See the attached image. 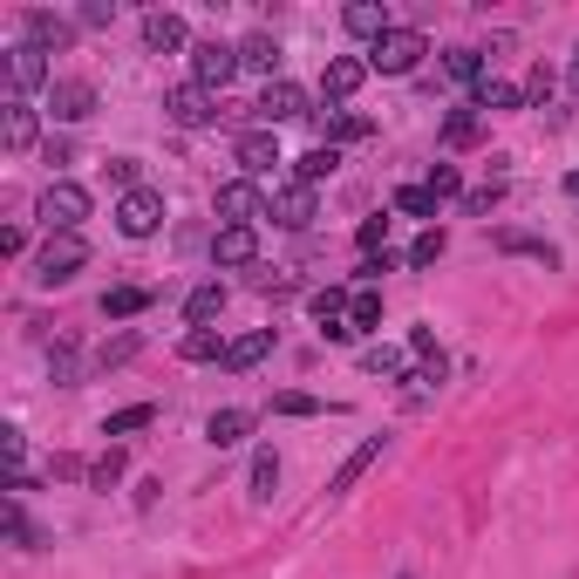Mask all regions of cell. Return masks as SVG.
<instances>
[{
  "mask_svg": "<svg viewBox=\"0 0 579 579\" xmlns=\"http://www.w3.org/2000/svg\"><path fill=\"white\" fill-rule=\"evenodd\" d=\"M253 110L266 116V130H273V123H300V116H314V96L280 75V83H266V89H260V103H253Z\"/></svg>",
  "mask_w": 579,
  "mask_h": 579,
  "instance_id": "8",
  "label": "cell"
},
{
  "mask_svg": "<svg viewBox=\"0 0 579 579\" xmlns=\"http://www.w3.org/2000/svg\"><path fill=\"white\" fill-rule=\"evenodd\" d=\"M443 75H450V83H484V48H450V55H443Z\"/></svg>",
  "mask_w": 579,
  "mask_h": 579,
  "instance_id": "31",
  "label": "cell"
},
{
  "mask_svg": "<svg viewBox=\"0 0 579 579\" xmlns=\"http://www.w3.org/2000/svg\"><path fill=\"white\" fill-rule=\"evenodd\" d=\"M150 423H158V402H130V410L103 416V437H137V430H150Z\"/></svg>",
  "mask_w": 579,
  "mask_h": 579,
  "instance_id": "29",
  "label": "cell"
},
{
  "mask_svg": "<svg viewBox=\"0 0 579 579\" xmlns=\"http://www.w3.org/2000/svg\"><path fill=\"white\" fill-rule=\"evenodd\" d=\"M423 55H430V41H423V28H389L382 41L368 48V75H410Z\"/></svg>",
  "mask_w": 579,
  "mask_h": 579,
  "instance_id": "2",
  "label": "cell"
},
{
  "mask_svg": "<svg viewBox=\"0 0 579 579\" xmlns=\"http://www.w3.org/2000/svg\"><path fill=\"white\" fill-rule=\"evenodd\" d=\"M341 28H348V35H362V41L375 48V41H382V35L395 28V21H389V8H382V0H355V8L341 14Z\"/></svg>",
  "mask_w": 579,
  "mask_h": 579,
  "instance_id": "19",
  "label": "cell"
},
{
  "mask_svg": "<svg viewBox=\"0 0 579 579\" xmlns=\"http://www.w3.org/2000/svg\"><path fill=\"white\" fill-rule=\"evenodd\" d=\"M8 89H14V96L55 89V68H48V48H35V41H14V48H8Z\"/></svg>",
  "mask_w": 579,
  "mask_h": 579,
  "instance_id": "6",
  "label": "cell"
},
{
  "mask_svg": "<svg viewBox=\"0 0 579 579\" xmlns=\"http://www.w3.org/2000/svg\"><path fill=\"white\" fill-rule=\"evenodd\" d=\"M48 470H55V477H83V484H89V464H83V457H55Z\"/></svg>",
  "mask_w": 579,
  "mask_h": 579,
  "instance_id": "53",
  "label": "cell"
},
{
  "mask_svg": "<svg viewBox=\"0 0 579 579\" xmlns=\"http://www.w3.org/2000/svg\"><path fill=\"white\" fill-rule=\"evenodd\" d=\"M470 103H477V116H484V110H491V116H505V110H525V89H512V83H491V75H484Z\"/></svg>",
  "mask_w": 579,
  "mask_h": 579,
  "instance_id": "26",
  "label": "cell"
},
{
  "mask_svg": "<svg viewBox=\"0 0 579 579\" xmlns=\"http://www.w3.org/2000/svg\"><path fill=\"white\" fill-rule=\"evenodd\" d=\"M498 253H512V260H539V266H559V246H545L532 232H491Z\"/></svg>",
  "mask_w": 579,
  "mask_h": 579,
  "instance_id": "22",
  "label": "cell"
},
{
  "mask_svg": "<svg viewBox=\"0 0 579 579\" xmlns=\"http://www.w3.org/2000/svg\"><path fill=\"white\" fill-rule=\"evenodd\" d=\"M143 48H150V55H178V48H198L191 41V28H185V21L178 14H143Z\"/></svg>",
  "mask_w": 579,
  "mask_h": 579,
  "instance_id": "17",
  "label": "cell"
},
{
  "mask_svg": "<svg viewBox=\"0 0 579 579\" xmlns=\"http://www.w3.org/2000/svg\"><path fill=\"white\" fill-rule=\"evenodd\" d=\"M430 191H437V205H443V198H464V178H457V164H437V171H430Z\"/></svg>",
  "mask_w": 579,
  "mask_h": 579,
  "instance_id": "47",
  "label": "cell"
},
{
  "mask_svg": "<svg viewBox=\"0 0 579 579\" xmlns=\"http://www.w3.org/2000/svg\"><path fill=\"white\" fill-rule=\"evenodd\" d=\"M443 253H450V232H443V225H423L416 246H410V266H437Z\"/></svg>",
  "mask_w": 579,
  "mask_h": 579,
  "instance_id": "39",
  "label": "cell"
},
{
  "mask_svg": "<svg viewBox=\"0 0 579 579\" xmlns=\"http://www.w3.org/2000/svg\"><path fill=\"white\" fill-rule=\"evenodd\" d=\"M382 273H395V253H375V260H362V266H355V287H375Z\"/></svg>",
  "mask_w": 579,
  "mask_h": 579,
  "instance_id": "49",
  "label": "cell"
},
{
  "mask_svg": "<svg viewBox=\"0 0 579 579\" xmlns=\"http://www.w3.org/2000/svg\"><path fill=\"white\" fill-rule=\"evenodd\" d=\"M552 89H559V75H552L545 62H539L532 75H525V103H532V110H545V103H552Z\"/></svg>",
  "mask_w": 579,
  "mask_h": 579,
  "instance_id": "44",
  "label": "cell"
},
{
  "mask_svg": "<svg viewBox=\"0 0 579 579\" xmlns=\"http://www.w3.org/2000/svg\"><path fill=\"white\" fill-rule=\"evenodd\" d=\"M110 21H116V0H89L83 8V28H110Z\"/></svg>",
  "mask_w": 579,
  "mask_h": 579,
  "instance_id": "51",
  "label": "cell"
},
{
  "mask_svg": "<svg viewBox=\"0 0 579 579\" xmlns=\"http://www.w3.org/2000/svg\"><path fill=\"white\" fill-rule=\"evenodd\" d=\"M218 314H225V287H218V280H205V287L185 293V320H191V327H212Z\"/></svg>",
  "mask_w": 579,
  "mask_h": 579,
  "instance_id": "25",
  "label": "cell"
},
{
  "mask_svg": "<svg viewBox=\"0 0 579 579\" xmlns=\"http://www.w3.org/2000/svg\"><path fill=\"white\" fill-rule=\"evenodd\" d=\"M410 355H443V348H437V335H430V327H410Z\"/></svg>",
  "mask_w": 579,
  "mask_h": 579,
  "instance_id": "52",
  "label": "cell"
},
{
  "mask_svg": "<svg viewBox=\"0 0 579 579\" xmlns=\"http://www.w3.org/2000/svg\"><path fill=\"white\" fill-rule=\"evenodd\" d=\"M348 327H355V335L382 327V287H355V300H348Z\"/></svg>",
  "mask_w": 579,
  "mask_h": 579,
  "instance_id": "30",
  "label": "cell"
},
{
  "mask_svg": "<svg viewBox=\"0 0 579 579\" xmlns=\"http://www.w3.org/2000/svg\"><path fill=\"white\" fill-rule=\"evenodd\" d=\"M232 158H239V171H246L253 185L266 178L273 164H287V158H280V137H273V130H246V137L232 143Z\"/></svg>",
  "mask_w": 579,
  "mask_h": 579,
  "instance_id": "14",
  "label": "cell"
},
{
  "mask_svg": "<svg viewBox=\"0 0 579 579\" xmlns=\"http://www.w3.org/2000/svg\"><path fill=\"white\" fill-rule=\"evenodd\" d=\"M362 368L382 375V382H395V375L410 382V362H402V348H362Z\"/></svg>",
  "mask_w": 579,
  "mask_h": 579,
  "instance_id": "38",
  "label": "cell"
},
{
  "mask_svg": "<svg viewBox=\"0 0 579 579\" xmlns=\"http://www.w3.org/2000/svg\"><path fill=\"white\" fill-rule=\"evenodd\" d=\"M150 287H110L103 293V320H137V314H150Z\"/></svg>",
  "mask_w": 579,
  "mask_h": 579,
  "instance_id": "23",
  "label": "cell"
},
{
  "mask_svg": "<svg viewBox=\"0 0 579 579\" xmlns=\"http://www.w3.org/2000/svg\"><path fill=\"white\" fill-rule=\"evenodd\" d=\"M96 110V89L83 83V75H55V89H48V116L55 123H83Z\"/></svg>",
  "mask_w": 579,
  "mask_h": 579,
  "instance_id": "13",
  "label": "cell"
},
{
  "mask_svg": "<svg viewBox=\"0 0 579 579\" xmlns=\"http://www.w3.org/2000/svg\"><path fill=\"white\" fill-rule=\"evenodd\" d=\"M164 116L178 123V130H205V123L218 116V96H212V89H198V83H178V89L164 96Z\"/></svg>",
  "mask_w": 579,
  "mask_h": 579,
  "instance_id": "9",
  "label": "cell"
},
{
  "mask_svg": "<svg viewBox=\"0 0 579 579\" xmlns=\"http://www.w3.org/2000/svg\"><path fill=\"white\" fill-rule=\"evenodd\" d=\"M35 137H41L35 103H28V96H8V110H0V143H8L14 158H21V150H35Z\"/></svg>",
  "mask_w": 579,
  "mask_h": 579,
  "instance_id": "12",
  "label": "cell"
},
{
  "mask_svg": "<svg viewBox=\"0 0 579 579\" xmlns=\"http://www.w3.org/2000/svg\"><path fill=\"white\" fill-rule=\"evenodd\" d=\"M232 75H239V48H232V41H198V48H191V83H198V89L218 96Z\"/></svg>",
  "mask_w": 579,
  "mask_h": 579,
  "instance_id": "7",
  "label": "cell"
},
{
  "mask_svg": "<svg viewBox=\"0 0 579 579\" xmlns=\"http://www.w3.org/2000/svg\"><path fill=\"white\" fill-rule=\"evenodd\" d=\"M253 423H260L253 410H212V416H205V443H212V450H239L246 437H253Z\"/></svg>",
  "mask_w": 579,
  "mask_h": 579,
  "instance_id": "18",
  "label": "cell"
},
{
  "mask_svg": "<svg viewBox=\"0 0 579 579\" xmlns=\"http://www.w3.org/2000/svg\"><path fill=\"white\" fill-rule=\"evenodd\" d=\"M110 185L130 198V191H143V164L137 158H110Z\"/></svg>",
  "mask_w": 579,
  "mask_h": 579,
  "instance_id": "45",
  "label": "cell"
},
{
  "mask_svg": "<svg viewBox=\"0 0 579 579\" xmlns=\"http://www.w3.org/2000/svg\"><path fill=\"white\" fill-rule=\"evenodd\" d=\"M116 232L123 239H158L164 232V191H130V198H116Z\"/></svg>",
  "mask_w": 579,
  "mask_h": 579,
  "instance_id": "5",
  "label": "cell"
},
{
  "mask_svg": "<svg viewBox=\"0 0 579 579\" xmlns=\"http://www.w3.org/2000/svg\"><path fill=\"white\" fill-rule=\"evenodd\" d=\"M395 212H402V218H430V225H437V191H430V185H402V191H395Z\"/></svg>",
  "mask_w": 579,
  "mask_h": 579,
  "instance_id": "37",
  "label": "cell"
},
{
  "mask_svg": "<svg viewBox=\"0 0 579 579\" xmlns=\"http://www.w3.org/2000/svg\"><path fill=\"white\" fill-rule=\"evenodd\" d=\"M239 68H260V75L280 83V41H273V35H246L239 41Z\"/></svg>",
  "mask_w": 579,
  "mask_h": 579,
  "instance_id": "24",
  "label": "cell"
},
{
  "mask_svg": "<svg viewBox=\"0 0 579 579\" xmlns=\"http://www.w3.org/2000/svg\"><path fill=\"white\" fill-rule=\"evenodd\" d=\"M83 266H89L83 232H48V239H41V253H35V287H68Z\"/></svg>",
  "mask_w": 579,
  "mask_h": 579,
  "instance_id": "1",
  "label": "cell"
},
{
  "mask_svg": "<svg viewBox=\"0 0 579 579\" xmlns=\"http://www.w3.org/2000/svg\"><path fill=\"white\" fill-rule=\"evenodd\" d=\"M368 130H375L368 116H355V110H335V116L320 123V143H335V150H341V143H362Z\"/></svg>",
  "mask_w": 579,
  "mask_h": 579,
  "instance_id": "27",
  "label": "cell"
},
{
  "mask_svg": "<svg viewBox=\"0 0 579 579\" xmlns=\"http://www.w3.org/2000/svg\"><path fill=\"white\" fill-rule=\"evenodd\" d=\"M355 239H362V253H368V260H375V253H389V246H382V239H389V212H382V218H362V232H355Z\"/></svg>",
  "mask_w": 579,
  "mask_h": 579,
  "instance_id": "46",
  "label": "cell"
},
{
  "mask_svg": "<svg viewBox=\"0 0 579 579\" xmlns=\"http://www.w3.org/2000/svg\"><path fill=\"white\" fill-rule=\"evenodd\" d=\"M21 28H28L35 48H68V35H75L68 21H62V14H48V8H28V14H21Z\"/></svg>",
  "mask_w": 579,
  "mask_h": 579,
  "instance_id": "21",
  "label": "cell"
},
{
  "mask_svg": "<svg viewBox=\"0 0 579 579\" xmlns=\"http://www.w3.org/2000/svg\"><path fill=\"white\" fill-rule=\"evenodd\" d=\"M314 212H320V198H314V185H280L273 191V225H287V232H307L314 225Z\"/></svg>",
  "mask_w": 579,
  "mask_h": 579,
  "instance_id": "11",
  "label": "cell"
},
{
  "mask_svg": "<svg viewBox=\"0 0 579 579\" xmlns=\"http://www.w3.org/2000/svg\"><path fill=\"white\" fill-rule=\"evenodd\" d=\"M335 164H341V150H335V143H314L307 158L293 164V178H300V185H320V178H335Z\"/></svg>",
  "mask_w": 579,
  "mask_h": 579,
  "instance_id": "32",
  "label": "cell"
},
{
  "mask_svg": "<svg viewBox=\"0 0 579 579\" xmlns=\"http://www.w3.org/2000/svg\"><path fill=\"white\" fill-rule=\"evenodd\" d=\"M35 212H41L48 232H75V225L89 218V191L75 185V178H55V185L41 191V205H35Z\"/></svg>",
  "mask_w": 579,
  "mask_h": 579,
  "instance_id": "3",
  "label": "cell"
},
{
  "mask_svg": "<svg viewBox=\"0 0 579 579\" xmlns=\"http://www.w3.org/2000/svg\"><path fill=\"white\" fill-rule=\"evenodd\" d=\"M260 260V232L253 225H218L212 232V266H253Z\"/></svg>",
  "mask_w": 579,
  "mask_h": 579,
  "instance_id": "15",
  "label": "cell"
},
{
  "mask_svg": "<svg viewBox=\"0 0 579 579\" xmlns=\"http://www.w3.org/2000/svg\"><path fill=\"white\" fill-rule=\"evenodd\" d=\"M225 348H232V341H218L212 327H191V335L178 341V355H185V362H225Z\"/></svg>",
  "mask_w": 579,
  "mask_h": 579,
  "instance_id": "34",
  "label": "cell"
},
{
  "mask_svg": "<svg viewBox=\"0 0 579 579\" xmlns=\"http://www.w3.org/2000/svg\"><path fill=\"white\" fill-rule=\"evenodd\" d=\"M382 457H389V437H368V443H355V450L341 457V470L327 477V498H348V491H355V484H362V477H368L375 464H382Z\"/></svg>",
  "mask_w": 579,
  "mask_h": 579,
  "instance_id": "10",
  "label": "cell"
},
{
  "mask_svg": "<svg viewBox=\"0 0 579 579\" xmlns=\"http://www.w3.org/2000/svg\"><path fill=\"white\" fill-rule=\"evenodd\" d=\"M566 198H579V171H572V178H566Z\"/></svg>",
  "mask_w": 579,
  "mask_h": 579,
  "instance_id": "54",
  "label": "cell"
},
{
  "mask_svg": "<svg viewBox=\"0 0 579 579\" xmlns=\"http://www.w3.org/2000/svg\"><path fill=\"white\" fill-rule=\"evenodd\" d=\"M123 470H130V457H123V450L110 443V450H103V457H96V464H89V491H116V484H123Z\"/></svg>",
  "mask_w": 579,
  "mask_h": 579,
  "instance_id": "35",
  "label": "cell"
},
{
  "mask_svg": "<svg viewBox=\"0 0 579 579\" xmlns=\"http://www.w3.org/2000/svg\"><path fill=\"white\" fill-rule=\"evenodd\" d=\"M212 212H218L225 225H260V218H273V198H266L253 178H232V185H218Z\"/></svg>",
  "mask_w": 579,
  "mask_h": 579,
  "instance_id": "4",
  "label": "cell"
},
{
  "mask_svg": "<svg viewBox=\"0 0 579 579\" xmlns=\"http://www.w3.org/2000/svg\"><path fill=\"white\" fill-rule=\"evenodd\" d=\"M48 368H55V389H75V348L55 341V355H48Z\"/></svg>",
  "mask_w": 579,
  "mask_h": 579,
  "instance_id": "48",
  "label": "cell"
},
{
  "mask_svg": "<svg viewBox=\"0 0 579 579\" xmlns=\"http://www.w3.org/2000/svg\"><path fill=\"white\" fill-rule=\"evenodd\" d=\"M273 491H280V457L260 450V457H253V498H260V505H273Z\"/></svg>",
  "mask_w": 579,
  "mask_h": 579,
  "instance_id": "40",
  "label": "cell"
},
{
  "mask_svg": "<svg viewBox=\"0 0 579 579\" xmlns=\"http://www.w3.org/2000/svg\"><path fill=\"white\" fill-rule=\"evenodd\" d=\"M395 579H416V572H395Z\"/></svg>",
  "mask_w": 579,
  "mask_h": 579,
  "instance_id": "56",
  "label": "cell"
},
{
  "mask_svg": "<svg viewBox=\"0 0 579 579\" xmlns=\"http://www.w3.org/2000/svg\"><path fill=\"white\" fill-rule=\"evenodd\" d=\"M348 300H355L348 287H320V293H307V307H314L320 327H335V320H348Z\"/></svg>",
  "mask_w": 579,
  "mask_h": 579,
  "instance_id": "36",
  "label": "cell"
},
{
  "mask_svg": "<svg viewBox=\"0 0 579 579\" xmlns=\"http://www.w3.org/2000/svg\"><path fill=\"white\" fill-rule=\"evenodd\" d=\"M266 355H273V327H253V335H239L232 348H225V368L246 375V368H260Z\"/></svg>",
  "mask_w": 579,
  "mask_h": 579,
  "instance_id": "20",
  "label": "cell"
},
{
  "mask_svg": "<svg viewBox=\"0 0 579 579\" xmlns=\"http://www.w3.org/2000/svg\"><path fill=\"white\" fill-rule=\"evenodd\" d=\"M8 539H14L21 552H41V545H48L35 525H28V512H21V498H8Z\"/></svg>",
  "mask_w": 579,
  "mask_h": 579,
  "instance_id": "41",
  "label": "cell"
},
{
  "mask_svg": "<svg viewBox=\"0 0 579 579\" xmlns=\"http://www.w3.org/2000/svg\"><path fill=\"white\" fill-rule=\"evenodd\" d=\"M362 83H368V55H335L320 68V96H327V103H348Z\"/></svg>",
  "mask_w": 579,
  "mask_h": 579,
  "instance_id": "16",
  "label": "cell"
},
{
  "mask_svg": "<svg viewBox=\"0 0 579 579\" xmlns=\"http://www.w3.org/2000/svg\"><path fill=\"white\" fill-rule=\"evenodd\" d=\"M498 205H505V178H491V185H477V191H464V212H470V218H491Z\"/></svg>",
  "mask_w": 579,
  "mask_h": 579,
  "instance_id": "42",
  "label": "cell"
},
{
  "mask_svg": "<svg viewBox=\"0 0 579 579\" xmlns=\"http://www.w3.org/2000/svg\"><path fill=\"white\" fill-rule=\"evenodd\" d=\"M572 83H579V62H572Z\"/></svg>",
  "mask_w": 579,
  "mask_h": 579,
  "instance_id": "55",
  "label": "cell"
},
{
  "mask_svg": "<svg viewBox=\"0 0 579 579\" xmlns=\"http://www.w3.org/2000/svg\"><path fill=\"white\" fill-rule=\"evenodd\" d=\"M137 335H116V341H103V348H96V368H123V362H137Z\"/></svg>",
  "mask_w": 579,
  "mask_h": 579,
  "instance_id": "43",
  "label": "cell"
},
{
  "mask_svg": "<svg viewBox=\"0 0 579 579\" xmlns=\"http://www.w3.org/2000/svg\"><path fill=\"white\" fill-rule=\"evenodd\" d=\"M341 402H320V395H307V389H280L273 395V416H335Z\"/></svg>",
  "mask_w": 579,
  "mask_h": 579,
  "instance_id": "28",
  "label": "cell"
},
{
  "mask_svg": "<svg viewBox=\"0 0 579 579\" xmlns=\"http://www.w3.org/2000/svg\"><path fill=\"white\" fill-rule=\"evenodd\" d=\"M477 123H484V116H477V103L450 110V116H443V150H464V143H477Z\"/></svg>",
  "mask_w": 579,
  "mask_h": 579,
  "instance_id": "33",
  "label": "cell"
},
{
  "mask_svg": "<svg viewBox=\"0 0 579 579\" xmlns=\"http://www.w3.org/2000/svg\"><path fill=\"white\" fill-rule=\"evenodd\" d=\"M443 375H450V362H443V355H423V368L410 375V382H423V389H437V382H443Z\"/></svg>",
  "mask_w": 579,
  "mask_h": 579,
  "instance_id": "50",
  "label": "cell"
}]
</instances>
